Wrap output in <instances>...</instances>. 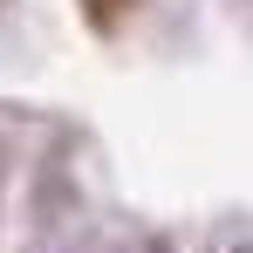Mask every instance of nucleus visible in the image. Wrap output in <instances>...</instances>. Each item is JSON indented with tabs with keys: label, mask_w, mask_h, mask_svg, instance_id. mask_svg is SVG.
Instances as JSON below:
<instances>
[{
	"label": "nucleus",
	"mask_w": 253,
	"mask_h": 253,
	"mask_svg": "<svg viewBox=\"0 0 253 253\" xmlns=\"http://www.w3.org/2000/svg\"><path fill=\"white\" fill-rule=\"evenodd\" d=\"M130 7H137V0H83V14L96 21V28H117V21H124Z\"/></svg>",
	"instance_id": "f257e3e1"
}]
</instances>
